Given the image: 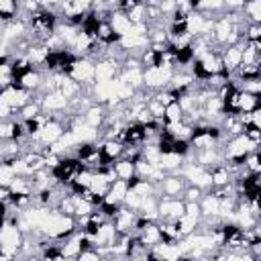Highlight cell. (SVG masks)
<instances>
[{
  "instance_id": "7c38bea8",
  "label": "cell",
  "mask_w": 261,
  "mask_h": 261,
  "mask_svg": "<svg viewBox=\"0 0 261 261\" xmlns=\"http://www.w3.org/2000/svg\"><path fill=\"white\" fill-rule=\"evenodd\" d=\"M200 214L202 216H218V206H220V202H218V198L216 196H212L210 192H204V196L200 198Z\"/></svg>"
},
{
  "instance_id": "52a82bcc",
  "label": "cell",
  "mask_w": 261,
  "mask_h": 261,
  "mask_svg": "<svg viewBox=\"0 0 261 261\" xmlns=\"http://www.w3.org/2000/svg\"><path fill=\"white\" fill-rule=\"evenodd\" d=\"M98 149H100L102 157L106 159V163H110V165H112L116 159H120L122 153H124V145L118 143V141H110V139L100 141V143H98Z\"/></svg>"
},
{
  "instance_id": "2e32d148",
  "label": "cell",
  "mask_w": 261,
  "mask_h": 261,
  "mask_svg": "<svg viewBox=\"0 0 261 261\" xmlns=\"http://www.w3.org/2000/svg\"><path fill=\"white\" fill-rule=\"evenodd\" d=\"M245 171L247 173H261V161H259V149L249 153L247 159H245Z\"/></svg>"
},
{
  "instance_id": "3957f363",
  "label": "cell",
  "mask_w": 261,
  "mask_h": 261,
  "mask_svg": "<svg viewBox=\"0 0 261 261\" xmlns=\"http://www.w3.org/2000/svg\"><path fill=\"white\" fill-rule=\"evenodd\" d=\"M157 222H175L184 216V200L179 198H159L157 200Z\"/></svg>"
},
{
  "instance_id": "8fae6325",
  "label": "cell",
  "mask_w": 261,
  "mask_h": 261,
  "mask_svg": "<svg viewBox=\"0 0 261 261\" xmlns=\"http://www.w3.org/2000/svg\"><path fill=\"white\" fill-rule=\"evenodd\" d=\"M110 167H112V171H114L116 179H124V181H128L130 177H135V163H133V161H128V159H124V157L116 159Z\"/></svg>"
},
{
  "instance_id": "ffe728a7",
  "label": "cell",
  "mask_w": 261,
  "mask_h": 261,
  "mask_svg": "<svg viewBox=\"0 0 261 261\" xmlns=\"http://www.w3.org/2000/svg\"><path fill=\"white\" fill-rule=\"evenodd\" d=\"M12 177H14V171L8 165L0 163V186H6L8 188V184L12 181Z\"/></svg>"
},
{
  "instance_id": "5b68a950",
  "label": "cell",
  "mask_w": 261,
  "mask_h": 261,
  "mask_svg": "<svg viewBox=\"0 0 261 261\" xmlns=\"http://www.w3.org/2000/svg\"><path fill=\"white\" fill-rule=\"evenodd\" d=\"M135 237H137V239H139V243H141L143 247H147V249H153L155 245L163 243L159 222H149V224H147L143 230H139Z\"/></svg>"
},
{
  "instance_id": "e0dca14e",
  "label": "cell",
  "mask_w": 261,
  "mask_h": 261,
  "mask_svg": "<svg viewBox=\"0 0 261 261\" xmlns=\"http://www.w3.org/2000/svg\"><path fill=\"white\" fill-rule=\"evenodd\" d=\"M128 20H130V24H143L145 22V4L143 2H139L128 14H124ZM147 24V22H145Z\"/></svg>"
},
{
  "instance_id": "9a60e30c",
  "label": "cell",
  "mask_w": 261,
  "mask_h": 261,
  "mask_svg": "<svg viewBox=\"0 0 261 261\" xmlns=\"http://www.w3.org/2000/svg\"><path fill=\"white\" fill-rule=\"evenodd\" d=\"M39 114H43L41 104L35 102V100H31V102H27V104L18 110V120H33V118H37Z\"/></svg>"
},
{
  "instance_id": "30bf717a",
  "label": "cell",
  "mask_w": 261,
  "mask_h": 261,
  "mask_svg": "<svg viewBox=\"0 0 261 261\" xmlns=\"http://www.w3.org/2000/svg\"><path fill=\"white\" fill-rule=\"evenodd\" d=\"M208 171H210L212 188H222V186H228V184L232 181L230 171H228V167H226V163H224V161H222V163H218V165H214V167H210Z\"/></svg>"
},
{
  "instance_id": "4fadbf2b",
  "label": "cell",
  "mask_w": 261,
  "mask_h": 261,
  "mask_svg": "<svg viewBox=\"0 0 261 261\" xmlns=\"http://www.w3.org/2000/svg\"><path fill=\"white\" fill-rule=\"evenodd\" d=\"M239 114H245V112H253V110H261V104H259V96H253V94H247V92H239Z\"/></svg>"
},
{
  "instance_id": "9c48e42d",
  "label": "cell",
  "mask_w": 261,
  "mask_h": 261,
  "mask_svg": "<svg viewBox=\"0 0 261 261\" xmlns=\"http://www.w3.org/2000/svg\"><path fill=\"white\" fill-rule=\"evenodd\" d=\"M108 24L112 27V31H114L118 37H126V35L133 33V24H130V20H128L122 12H118V10H114V12L110 14Z\"/></svg>"
},
{
  "instance_id": "ba28073f",
  "label": "cell",
  "mask_w": 261,
  "mask_h": 261,
  "mask_svg": "<svg viewBox=\"0 0 261 261\" xmlns=\"http://www.w3.org/2000/svg\"><path fill=\"white\" fill-rule=\"evenodd\" d=\"M8 190L14 196H33L35 194V186H33L31 175H14L12 181L8 184Z\"/></svg>"
},
{
  "instance_id": "ac0fdd59",
  "label": "cell",
  "mask_w": 261,
  "mask_h": 261,
  "mask_svg": "<svg viewBox=\"0 0 261 261\" xmlns=\"http://www.w3.org/2000/svg\"><path fill=\"white\" fill-rule=\"evenodd\" d=\"M202 196H204V192H202L200 188H196V186H186V190H184V194H181V200H184V202H200Z\"/></svg>"
},
{
  "instance_id": "277c9868",
  "label": "cell",
  "mask_w": 261,
  "mask_h": 261,
  "mask_svg": "<svg viewBox=\"0 0 261 261\" xmlns=\"http://www.w3.org/2000/svg\"><path fill=\"white\" fill-rule=\"evenodd\" d=\"M135 220H137V212L135 210H128L124 206H120V210L112 216V226L118 230V232H128V234H135L133 228H135Z\"/></svg>"
},
{
  "instance_id": "5bb4252c",
  "label": "cell",
  "mask_w": 261,
  "mask_h": 261,
  "mask_svg": "<svg viewBox=\"0 0 261 261\" xmlns=\"http://www.w3.org/2000/svg\"><path fill=\"white\" fill-rule=\"evenodd\" d=\"M243 14H245L247 22L261 24V0H249V2H243Z\"/></svg>"
},
{
  "instance_id": "6da1fadb",
  "label": "cell",
  "mask_w": 261,
  "mask_h": 261,
  "mask_svg": "<svg viewBox=\"0 0 261 261\" xmlns=\"http://www.w3.org/2000/svg\"><path fill=\"white\" fill-rule=\"evenodd\" d=\"M173 75L171 67H151V69H143V88L147 92H159L163 88L169 86V80Z\"/></svg>"
},
{
  "instance_id": "8992f818",
  "label": "cell",
  "mask_w": 261,
  "mask_h": 261,
  "mask_svg": "<svg viewBox=\"0 0 261 261\" xmlns=\"http://www.w3.org/2000/svg\"><path fill=\"white\" fill-rule=\"evenodd\" d=\"M57 243H59L61 257H65V259H75V257L82 253V230H77V232L71 234L69 239L57 241Z\"/></svg>"
},
{
  "instance_id": "d6986e66",
  "label": "cell",
  "mask_w": 261,
  "mask_h": 261,
  "mask_svg": "<svg viewBox=\"0 0 261 261\" xmlns=\"http://www.w3.org/2000/svg\"><path fill=\"white\" fill-rule=\"evenodd\" d=\"M245 41H261V24H253L249 22L245 27Z\"/></svg>"
},
{
  "instance_id": "7a4b0ae2",
  "label": "cell",
  "mask_w": 261,
  "mask_h": 261,
  "mask_svg": "<svg viewBox=\"0 0 261 261\" xmlns=\"http://www.w3.org/2000/svg\"><path fill=\"white\" fill-rule=\"evenodd\" d=\"M188 181L179 173H165V177L157 184V198H179L186 190Z\"/></svg>"
}]
</instances>
